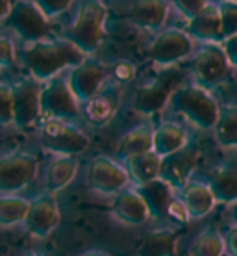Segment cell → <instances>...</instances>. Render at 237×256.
<instances>
[{
  "label": "cell",
  "mask_w": 237,
  "mask_h": 256,
  "mask_svg": "<svg viewBox=\"0 0 237 256\" xmlns=\"http://www.w3.org/2000/svg\"><path fill=\"white\" fill-rule=\"evenodd\" d=\"M85 58L89 56H85L74 43L65 38H48L35 43H26L22 48V64L30 76L35 78L39 84L63 74V70L76 67Z\"/></svg>",
  "instance_id": "1"
},
{
  "label": "cell",
  "mask_w": 237,
  "mask_h": 256,
  "mask_svg": "<svg viewBox=\"0 0 237 256\" xmlns=\"http://www.w3.org/2000/svg\"><path fill=\"white\" fill-rule=\"evenodd\" d=\"M167 108H171L174 114L184 117L189 124L199 130H213L221 112V106L212 91L195 82H184L180 88H176Z\"/></svg>",
  "instance_id": "2"
},
{
  "label": "cell",
  "mask_w": 237,
  "mask_h": 256,
  "mask_svg": "<svg viewBox=\"0 0 237 256\" xmlns=\"http://www.w3.org/2000/svg\"><path fill=\"white\" fill-rule=\"evenodd\" d=\"M106 20H108V8L102 0H85L78 8L76 17L65 39L74 43L85 56H91L102 45L106 36Z\"/></svg>",
  "instance_id": "3"
},
{
  "label": "cell",
  "mask_w": 237,
  "mask_h": 256,
  "mask_svg": "<svg viewBox=\"0 0 237 256\" xmlns=\"http://www.w3.org/2000/svg\"><path fill=\"white\" fill-rule=\"evenodd\" d=\"M41 147L56 156H74L82 154L89 147V136L72 121L61 119H43L39 126Z\"/></svg>",
  "instance_id": "4"
},
{
  "label": "cell",
  "mask_w": 237,
  "mask_h": 256,
  "mask_svg": "<svg viewBox=\"0 0 237 256\" xmlns=\"http://www.w3.org/2000/svg\"><path fill=\"white\" fill-rule=\"evenodd\" d=\"M184 84L182 70L176 67L161 69L156 76L143 82L134 95V110L141 116H154L167 108L171 95Z\"/></svg>",
  "instance_id": "5"
},
{
  "label": "cell",
  "mask_w": 237,
  "mask_h": 256,
  "mask_svg": "<svg viewBox=\"0 0 237 256\" xmlns=\"http://www.w3.org/2000/svg\"><path fill=\"white\" fill-rule=\"evenodd\" d=\"M41 117L43 119H61V121H78L82 117V104L72 93L67 74L52 78L41 86L39 95Z\"/></svg>",
  "instance_id": "6"
},
{
  "label": "cell",
  "mask_w": 237,
  "mask_h": 256,
  "mask_svg": "<svg viewBox=\"0 0 237 256\" xmlns=\"http://www.w3.org/2000/svg\"><path fill=\"white\" fill-rule=\"evenodd\" d=\"M197 50V41L180 28H167L156 34L148 46V58L160 69L176 67L182 60H187Z\"/></svg>",
  "instance_id": "7"
},
{
  "label": "cell",
  "mask_w": 237,
  "mask_h": 256,
  "mask_svg": "<svg viewBox=\"0 0 237 256\" xmlns=\"http://www.w3.org/2000/svg\"><path fill=\"white\" fill-rule=\"evenodd\" d=\"M228 72L230 64L221 43H200V46L193 52L191 74L195 84L212 90L228 76Z\"/></svg>",
  "instance_id": "8"
},
{
  "label": "cell",
  "mask_w": 237,
  "mask_h": 256,
  "mask_svg": "<svg viewBox=\"0 0 237 256\" xmlns=\"http://www.w3.org/2000/svg\"><path fill=\"white\" fill-rule=\"evenodd\" d=\"M48 20L50 19L39 10L33 0H15L6 24L24 43H35L50 38Z\"/></svg>",
  "instance_id": "9"
},
{
  "label": "cell",
  "mask_w": 237,
  "mask_h": 256,
  "mask_svg": "<svg viewBox=\"0 0 237 256\" xmlns=\"http://www.w3.org/2000/svg\"><path fill=\"white\" fill-rule=\"evenodd\" d=\"M85 180L91 192L102 197H115L130 184V176L122 162H117L109 156H95L89 162Z\"/></svg>",
  "instance_id": "10"
},
{
  "label": "cell",
  "mask_w": 237,
  "mask_h": 256,
  "mask_svg": "<svg viewBox=\"0 0 237 256\" xmlns=\"http://www.w3.org/2000/svg\"><path fill=\"white\" fill-rule=\"evenodd\" d=\"M39 164L28 152H11L0 156V193L15 195L22 192L35 176Z\"/></svg>",
  "instance_id": "11"
},
{
  "label": "cell",
  "mask_w": 237,
  "mask_h": 256,
  "mask_svg": "<svg viewBox=\"0 0 237 256\" xmlns=\"http://www.w3.org/2000/svg\"><path fill=\"white\" fill-rule=\"evenodd\" d=\"M67 80L72 93L76 95L78 102L83 104L102 90V86L109 80V69L108 65L89 56L76 67L69 69Z\"/></svg>",
  "instance_id": "12"
},
{
  "label": "cell",
  "mask_w": 237,
  "mask_h": 256,
  "mask_svg": "<svg viewBox=\"0 0 237 256\" xmlns=\"http://www.w3.org/2000/svg\"><path fill=\"white\" fill-rule=\"evenodd\" d=\"M13 95V124L20 128L32 126L41 117L39 95L41 84L32 76L20 78L11 86Z\"/></svg>",
  "instance_id": "13"
},
{
  "label": "cell",
  "mask_w": 237,
  "mask_h": 256,
  "mask_svg": "<svg viewBox=\"0 0 237 256\" xmlns=\"http://www.w3.org/2000/svg\"><path fill=\"white\" fill-rule=\"evenodd\" d=\"M59 221H61V214H59L58 202H56L54 195L46 193L30 202V208H28L22 224L30 236L43 240L58 228Z\"/></svg>",
  "instance_id": "14"
},
{
  "label": "cell",
  "mask_w": 237,
  "mask_h": 256,
  "mask_svg": "<svg viewBox=\"0 0 237 256\" xmlns=\"http://www.w3.org/2000/svg\"><path fill=\"white\" fill-rule=\"evenodd\" d=\"M121 86L109 78L102 86V90L82 104V116L93 126H104L117 116L121 108Z\"/></svg>",
  "instance_id": "15"
},
{
  "label": "cell",
  "mask_w": 237,
  "mask_h": 256,
  "mask_svg": "<svg viewBox=\"0 0 237 256\" xmlns=\"http://www.w3.org/2000/svg\"><path fill=\"white\" fill-rule=\"evenodd\" d=\"M195 167H197V152H195V148L187 145L182 150H176V152L161 158L158 178H161L178 192L180 188L186 186L191 180Z\"/></svg>",
  "instance_id": "16"
},
{
  "label": "cell",
  "mask_w": 237,
  "mask_h": 256,
  "mask_svg": "<svg viewBox=\"0 0 237 256\" xmlns=\"http://www.w3.org/2000/svg\"><path fill=\"white\" fill-rule=\"evenodd\" d=\"M111 216L124 226H139L150 219V212L135 188H126L115 195L111 202Z\"/></svg>",
  "instance_id": "17"
},
{
  "label": "cell",
  "mask_w": 237,
  "mask_h": 256,
  "mask_svg": "<svg viewBox=\"0 0 237 256\" xmlns=\"http://www.w3.org/2000/svg\"><path fill=\"white\" fill-rule=\"evenodd\" d=\"M169 0H135L128 12V19L145 32H161L169 17Z\"/></svg>",
  "instance_id": "18"
},
{
  "label": "cell",
  "mask_w": 237,
  "mask_h": 256,
  "mask_svg": "<svg viewBox=\"0 0 237 256\" xmlns=\"http://www.w3.org/2000/svg\"><path fill=\"white\" fill-rule=\"evenodd\" d=\"M176 193H178L182 204L186 206L189 219L206 218L213 210V206L217 204L210 186L206 182H199V180H189L186 186H182Z\"/></svg>",
  "instance_id": "19"
},
{
  "label": "cell",
  "mask_w": 237,
  "mask_h": 256,
  "mask_svg": "<svg viewBox=\"0 0 237 256\" xmlns=\"http://www.w3.org/2000/svg\"><path fill=\"white\" fill-rule=\"evenodd\" d=\"M195 41L200 43H223V32H221V17H219L217 4L212 2L202 12L187 20V30Z\"/></svg>",
  "instance_id": "20"
},
{
  "label": "cell",
  "mask_w": 237,
  "mask_h": 256,
  "mask_svg": "<svg viewBox=\"0 0 237 256\" xmlns=\"http://www.w3.org/2000/svg\"><path fill=\"white\" fill-rule=\"evenodd\" d=\"M189 145L187 130L182 124L174 121H163L158 126H154V138H152V150L160 158L169 154L182 150Z\"/></svg>",
  "instance_id": "21"
},
{
  "label": "cell",
  "mask_w": 237,
  "mask_h": 256,
  "mask_svg": "<svg viewBox=\"0 0 237 256\" xmlns=\"http://www.w3.org/2000/svg\"><path fill=\"white\" fill-rule=\"evenodd\" d=\"M134 188L143 197V200H145V204H147L148 212H150V218H167L169 204L176 197V190L174 188H171L161 178L150 180L147 184Z\"/></svg>",
  "instance_id": "22"
},
{
  "label": "cell",
  "mask_w": 237,
  "mask_h": 256,
  "mask_svg": "<svg viewBox=\"0 0 237 256\" xmlns=\"http://www.w3.org/2000/svg\"><path fill=\"white\" fill-rule=\"evenodd\" d=\"M217 202L232 204L237 200V162H226L219 166L206 182Z\"/></svg>",
  "instance_id": "23"
},
{
  "label": "cell",
  "mask_w": 237,
  "mask_h": 256,
  "mask_svg": "<svg viewBox=\"0 0 237 256\" xmlns=\"http://www.w3.org/2000/svg\"><path fill=\"white\" fill-rule=\"evenodd\" d=\"M78 158L74 156H56L48 164L45 174V190L48 195H56L71 184L78 173Z\"/></svg>",
  "instance_id": "24"
},
{
  "label": "cell",
  "mask_w": 237,
  "mask_h": 256,
  "mask_svg": "<svg viewBox=\"0 0 237 256\" xmlns=\"http://www.w3.org/2000/svg\"><path fill=\"white\" fill-rule=\"evenodd\" d=\"M160 164H161V158L154 150L134 154V156H128V158L122 160V166L126 169L130 182L134 186H141V184H147L150 180L158 178V174H160Z\"/></svg>",
  "instance_id": "25"
},
{
  "label": "cell",
  "mask_w": 237,
  "mask_h": 256,
  "mask_svg": "<svg viewBox=\"0 0 237 256\" xmlns=\"http://www.w3.org/2000/svg\"><path fill=\"white\" fill-rule=\"evenodd\" d=\"M152 138H154V126L152 122H141L128 130L122 136L119 145H117V154L119 158L124 160L134 154H141L152 150Z\"/></svg>",
  "instance_id": "26"
},
{
  "label": "cell",
  "mask_w": 237,
  "mask_h": 256,
  "mask_svg": "<svg viewBox=\"0 0 237 256\" xmlns=\"http://www.w3.org/2000/svg\"><path fill=\"white\" fill-rule=\"evenodd\" d=\"M213 134L221 148L237 150V104L221 106L219 119L213 126Z\"/></svg>",
  "instance_id": "27"
},
{
  "label": "cell",
  "mask_w": 237,
  "mask_h": 256,
  "mask_svg": "<svg viewBox=\"0 0 237 256\" xmlns=\"http://www.w3.org/2000/svg\"><path fill=\"white\" fill-rule=\"evenodd\" d=\"M176 249L174 228H156L148 232L137 247V256H173Z\"/></svg>",
  "instance_id": "28"
},
{
  "label": "cell",
  "mask_w": 237,
  "mask_h": 256,
  "mask_svg": "<svg viewBox=\"0 0 237 256\" xmlns=\"http://www.w3.org/2000/svg\"><path fill=\"white\" fill-rule=\"evenodd\" d=\"M30 208V200L17 195H4L0 197V226H15L22 224Z\"/></svg>",
  "instance_id": "29"
},
{
  "label": "cell",
  "mask_w": 237,
  "mask_h": 256,
  "mask_svg": "<svg viewBox=\"0 0 237 256\" xmlns=\"http://www.w3.org/2000/svg\"><path fill=\"white\" fill-rule=\"evenodd\" d=\"M225 238L215 228H208L200 234L191 247V256H223Z\"/></svg>",
  "instance_id": "30"
},
{
  "label": "cell",
  "mask_w": 237,
  "mask_h": 256,
  "mask_svg": "<svg viewBox=\"0 0 237 256\" xmlns=\"http://www.w3.org/2000/svg\"><path fill=\"white\" fill-rule=\"evenodd\" d=\"M221 17V32H223V41L237 34V2L232 0H219L215 2Z\"/></svg>",
  "instance_id": "31"
},
{
  "label": "cell",
  "mask_w": 237,
  "mask_h": 256,
  "mask_svg": "<svg viewBox=\"0 0 237 256\" xmlns=\"http://www.w3.org/2000/svg\"><path fill=\"white\" fill-rule=\"evenodd\" d=\"M171 4L184 19L191 20L197 17L208 4H212V0H171Z\"/></svg>",
  "instance_id": "32"
},
{
  "label": "cell",
  "mask_w": 237,
  "mask_h": 256,
  "mask_svg": "<svg viewBox=\"0 0 237 256\" xmlns=\"http://www.w3.org/2000/svg\"><path fill=\"white\" fill-rule=\"evenodd\" d=\"M13 122V95L9 84L0 82V124Z\"/></svg>",
  "instance_id": "33"
},
{
  "label": "cell",
  "mask_w": 237,
  "mask_h": 256,
  "mask_svg": "<svg viewBox=\"0 0 237 256\" xmlns=\"http://www.w3.org/2000/svg\"><path fill=\"white\" fill-rule=\"evenodd\" d=\"M135 76V65L128 60H121V62H117L111 69H109V78L117 82L119 86L122 84H128L132 82Z\"/></svg>",
  "instance_id": "34"
},
{
  "label": "cell",
  "mask_w": 237,
  "mask_h": 256,
  "mask_svg": "<svg viewBox=\"0 0 237 256\" xmlns=\"http://www.w3.org/2000/svg\"><path fill=\"white\" fill-rule=\"evenodd\" d=\"M33 2L48 19H54V17H59L61 13L67 12L74 0H33Z\"/></svg>",
  "instance_id": "35"
},
{
  "label": "cell",
  "mask_w": 237,
  "mask_h": 256,
  "mask_svg": "<svg viewBox=\"0 0 237 256\" xmlns=\"http://www.w3.org/2000/svg\"><path fill=\"white\" fill-rule=\"evenodd\" d=\"M17 60V52H15V45L9 38L0 36V69L4 67H11Z\"/></svg>",
  "instance_id": "36"
},
{
  "label": "cell",
  "mask_w": 237,
  "mask_h": 256,
  "mask_svg": "<svg viewBox=\"0 0 237 256\" xmlns=\"http://www.w3.org/2000/svg\"><path fill=\"white\" fill-rule=\"evenodd\" d=\"M221 45H223V50H225L230 67H237V34L232 36V38L225 39Z\"/></svg>",
  "instance_id": "37"
},
{
  "label": "cell",
  "mask_w": 237,
  "mask_h": 256,
  "mask_svg": "<svg viewBox=\"0 0 237 256\" xmlns=\"http://www.w3.org/2000/svg\"><path fill=\"white\" fill-rule=\"evenodd\" d=\"M223 238H225V252H228V256H237V226H230Z\"/></svg>",
  "instance_id": "38"
},
{
  "label": "cell",
  "mask_w": 237,
  "mask_h": 256,
  "mask_svg": "<svg viewBox=\"0 0 237 256\" xmlns=\"http://www.w3.org/2000/svg\"><path fill=\"white\" fill-rule=\"evenodd\" d=\"M15 0H0V20H6Z\"/></svg>",
  "instance_id": "39"
},
{
  "label": "cell",
  "mask_w": 237,
  "mask_h": 256,
  "mask_svg": "<svg viewBox=\"0 0 237 256\" xmlns=\"http://www.w3.org/2000/svg\"><path fill=\"white\" fill-rule=\"evenodd\" d=\"M228 219H230V226H237V200L230 204V210H228Z\"/></svg>",
  "instance_id": "40"
},
{
  "label": "cell",
  "mask_w": 237,
  "mask_h": 256,
  "mask_svg": "<svg viewBox=\"0 0 237 256\" xmlns=\"http://www.w3.org/2000/svg\"><path fill=\"white\" fill-rule=\"evenodd\" d=\"M78 256H111V254H109V252H106V250L91 249V250H83V252H80Z\"/></svg>",
  "instance_id": "41"
},
{
  "label": "cell",
  "mask_w": 237,
  "mask_h": 256,
  "mask_svg": "<svg viewBox=\"0 0 237 256\" xmlns=\"http://www.w3.org/2000/svg\"><path fill=\"white\" fill-rule=\"evenodd\" d=\"M24 256H45V254H39V252H28V254Z\"/></svg>",
  "instance_id": "42"
},
{
  "label": "cell",
  "mask_w": 237,
  "mask_h": 256,
  "mask_svg": "<svg viewBox=\"0 0 237 256\" xmlns=\"http://www.w3.org/2000/svg\"><path fill=\"white\" fill-rule=\"evenodd\" d=\"M232 2H237V0H232Z\"/></svg>",
  "instance_id": "43"
}]
</instances>
